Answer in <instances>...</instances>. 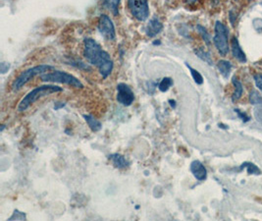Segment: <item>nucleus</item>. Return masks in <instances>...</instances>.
<instances>
[{
  "label": "nucleus",
  "mask_w": 262,
  "mask_h": 221,
  "mask_svg": "<svg viewBox=\"0 0 262 221\" xmlns=\"http://www.w3.org/2000/svg\"><path fill=\"white\" fill-rule=\"evenodd\" d=\"M128 7L135 19L145 22L149 17V8L147 0H128Z\"/></svg>",
  "instance_id": "obj_6"
},
{
  "label": "nucleus",
  "mask_w": 262,
  "mask_h": 221,
  "mask_svg": "<svg viewBox=\"0 0 262 221\" xmlns=\"http://www.w3.org/2000/svg\"><path fill=\"white\" fill-rule=\"evenodd\" d=\"M235 111H236V113L238 114V116L244 121V122H248V121H250V117L247 115V113L246 112H243V111H241L239 109H235Z\"/></svg>",
  "instance_id": "obj_27"
},
{
  "label": "nucleus",
  "mask_w": 262,
  "mask_h": 221,
  "mask_svg": "<svg viewBox=\"0 0 262 221\" xmlns=\"http://www.w3.org/2000/svg\"><path fill=\"white\" fill-rule=\"evenodd\" d=\"M64 106H65V104H64V103L58 102V103H55V105H54V109H55V110H59L60 108H63Z\"/></svg>",
  "instance_id": "obj_30"
},
{
  "label": "nucleus",
  "mask_w": 262,
  "mask_h": 221,
  "mask_svg": "<svg viewBox=\"0 0 262 221\" xmlns=\"http://www.w3.org/2000/svg\"><path fill=\"white\" fill-rule=\"evenodd\" d=\"M109 160H111L113 165L118 169H124L129 167L130 163L126 159V157L120 153H112L108 156Z\"/></svg>",
  "instance_id": "obj_12"
},
{
  "label": "nucleus",
  "mask_w": 262,
  "mask_h": 221,
  "mask_svg": "<svg viewBox=\"0 0 262 221\" xmlns=\"http://www.w3.org/2000/svg\"><path fill=\"white\" fill-rule=\"evenodd\" d=\"M186 66L189 68V70L191 72V77H192L193 81L195 82L198 85H203V77L202 76V74L199 71L193 69L188 63H186Z\"/></svg>",
  "instance_id": "obj_20"
},
{
  "label": "nucleus",
  "mask_w": 262,
  "mask_h": 221,
  "mask_svg": "<svg viewBox=\"0 0 262 221\" xmlns=\"http://www.w3.org/2000/svg\"><path fill=\"white\" fill-rule=\"evenodd\" d=\"M4 128H5V126H4V125H2V127H1V131H3Z\"/></svg>",
  "instance_id": "obj_33"
},
{
  "label": "nucleus",
  "mask_w": 262,
  "mask_h": 221,
  "mask_svg": "<svg viewBox=\"0 0 262 221\" xmlns=\"http://www.w3.org/2000/svg\"><path fill=\"white\" fill-rule=\"evenodd\" d=\"M242 168H247V172H248L249 174L259 175L261 173L260 170L258 169V167H257L256 165L252 164V163H244L243 166H242Z\"/></svg>",
  "instance_id": "obj_22"
},
{
  "label": "nucleus",
  "mask_w": 262,
  "mask_h": 221,
  "mask_svg": "<svg viewBox=\"0 0 262 221\" xmlns=\"http://www.w3.org/2000/svg\"><path fill=\"white\" fill-rule=\"evenodd\" d=\"M253 79H254V82H255V85H256L257 89L262 93V74H259V73L255 74L253 76Z\"/></svg>",
  "instance_id": "obj_26"
},
{
  "label": "nucleus",
  "mask_w": 262,
  "mask_h": 221,
  "mask_svg": "<svg viewBox=\"0 0 262 221\" xmlns=\"http://www.w3.org/2000/svg\"><path fill=\"white\" fill-rule=\"evenodd\" d=\"M53 69H54V67L51 66V65L41 64V65H37V66H35V67H32V68H29V69L25 70L24 72H22L19 75V77L15 81L13 82V92L20 91L27 83H29L31 80H33V78L36 77L37 75L45 74L48 71L53 70Z\"/></svg>",
  "instance_id": "obj_4"
},
{
  "label": "nucleus",
  "mask_w": 262,
  "mask_h": 221,
  "mask_svg": "<svg viewBox=\"0 0 262 221\" xmlns=\"http://www.w3.org/2000/svg\"><path fill=\"white\" fill-rule=\"evenodd\" d=\"M69 64L72 65V66H74V67H76V68H78V69H80V70H92V68H91L88 64L83 63V62L80 61V60H79V61H78V60H70V63H69Z\"/></svg>",
  "instance_id": "obj_23"
},
{
  "label": "nucleus",
  "mask_w": 262,
  "mask_h": 221,
  "mask_svg": "<svg viewBox=\"0 0 262 221\" xmlns=\"http://www.w3.org/2000/svg\"><path fill=\"white\" fill-rule=\"evenodd\" d=\"M116 98L120 105H124V106H130L133 105V103L135 101V94L128 85H126L124 83H120L117 85Z\"/></svg>",
  "instance_id": "obj_8"
},
{
  "label": "nucleus",
  "mask_w": 262,
  "mask_h": 221,
  "mask_svg": "<svg viewBox=\"0 0 262 221\" xmlns=\"http://www.w3.org/2000/svg\"><path fill=\"white\" fill-rule=\"evenodd\" d=\"M253 115L255 120L262 125V105H256L253 110Z\"/></svg>",
  "instance_id": "obj_25"
},
{
  "label": "nucleus",
  "mask_w": 262,
  "mask_h": 221,
  "mask_svg": "<svg viewBox=\"0 0 262 221\" xmlns=\"http://www.w3.org/2000/svg\"><path fill=\"white\" fill-rule=\"evenodd\" d=\"M250 103L252 105H262L261 95L256 91H251L250 93Z\"/></svg>",
  "instance_id": "obj_21"
},
{
  "label": "nucleus",
  "mask_w": 262,
  "mask_h": 221,
  "mask_svg": "<svg viewBox=\"0 0 262 221\" xmlns=\"http://www.w3.org/2000/svg\"><path fill=\"white\" fill-rule=\"evenodd\" d=\"M199 0H186V2L189 4V5H192L194 3H196Z\"/></svg>",
  "instance_id": "obj_31"
},
{
  "label": "nucleus",
  "mask_w": 262,
  "mask_h": 221,
  "mask_svg": "<svg viewBox=\"0 0 262 221\" xmlns=\"http://www.w3.org/2000/svg\"><path fill=\"white\" fill-rule=\"evenodd\" d=\"M169 103H170V105H171L173 108H175V107H176V103H175V101L170 99V101H169Z\"/></svg>",
  "instance_id": "obj_32"
},
{
  "label": "nucleus",
  "mask_w": 262,
  "mask_h": 221,
  "mask_svg": "<svg viewBox=\"0 0 262 221\" xmlns=\"http://www.w3.org/2000/svg\"><path fill=\"white\" fill-rule=\"evenodd\" d=\"M232 83H233L234 88H235V91H234V93L232 95V101L235 103L242 97L243 93H244V87H243L242 82L239 81L237 77H233Z\"/></svg>",
  "instance_id": "obj_13"
},
{
  "label": "nucleus",
  "mask_w": 262,
  "mask_h": 221,
  "mask_svg": "<svg viewBox=\"0 0 262 221\" xmlns=\"http://www.w3.org/2000/svg\"><path fill=\"white\" fill-rule=\"evenodd\" d=\"M213 44L219 54L225 56L229 52V32L226 26L219 21L215 24Z\"/></svg>",
  "instance_id": "obj_5"
},
{
  "label": "nucleus",
  "mask_w": 262,
  "mask_h": 221,
  "mask_svg": "<svg viewBox=\"0 0 262 221\" xmlns=\"http://www.w3.org/2000/svg\"><path fill=\"white\" fill-rule=\"evenodd\" d=\"M196 30H198L199 34L203 37V42L206 44V46H210L211 37H210V35L208 34L207 30H206L204 27H203V26H201V25H198V26H196Z\"/></svg>",
  "instance_id": "obj_19"
},
{
  "label": "nucleus",
  "mask_w": 262,
  "mask_h": 221,
  "mask_svg": "<svg viewBox=\"0 0 262 221\" xmlns=\"http://www.w3.org/2000/svg\"><path fill=\"white\" fill-rule=\"evenodd\" d=\"M173 84H174V82H173V79L172 78H170V77H165V78H163L161 82L159 83V85H158V89H159V91L160 92H162V93H165L167 92L172 86H173Z\"/></svg>",
  "instance_id": "obj_18"
},
{
  "label": "nucleus",
  "mask_w": 262,
  "mask_h": 221,
  "mask_svg": "<svg viewBox=\"0 0 262 221\" xmlns=\"http://www.w3.org/2000/svg\"><path fill=\"white\" fill-rule=\"evenodd\" d=\"M9 68H10V64H8L6 62H2L0 64V70H1L2 74H5L7 71L9 70Z\"/></svg>",
  "instance_id": "obj_28"
},
{
  "label": "nucleus",
  "mask_w": 262,
  "mask_h": 221,
  "mask_svg": "<svg viewBox=\"0 0 262 221\" xmlns=\"http://www.w3.org/2000/svg\"><path fill=\"white\" fill-rule=\"evenodd\" d=\"M62 91H63L62 88L54 86V85H43V86L37 87L33 91H31L30 93H27L22 98V101L19 103V105H18V111L23 112L33 104H35L36 101H38L39 98L45 97L51 93H59Z\"/></svg>",
  "instance_id": "obj_2"
},
{
  "label": "nucleus",
  "mask_w": 262,
  "mask_h": 221,
  "mask_svg": "<svg viewBox=\"0 0 262 221\" xmlns=\"http://www.w3.org/2000/svg\"><path fill=\"white\" fill-rule=\"evenodd\" d=\"M231 48H232V54L235 58L238 60L239 63L244 64L247 62V56L246 53L244 52V50L242 49V47L239 46L238 38L236 36H234L231 41Z\"/></svg>",
  "instance_id": "obj_11"
},
{
  "label": "nucleus",
  "mask_w": 262,
  "mask_h": 221,
  "mask_svg": "<svg viewBox=\"0 0 262 221\" xmlns=\"http://www.w3.org/2000/svg\"><path fill=\"white\" fill-rule=\"evenodd\" d=\"M163 30V25L158 20V18H152L149 20L148 24L145 27V34L148 37H155L159 35Z\"/></svg>",
  "instance_id": "obj_9"
},
{
  "label": "nucleus",
  "mask_w": 262,
  "mask_h": 221,
  "mask_svg": "<svg viewBox=\"0 0 262 221\" xmlns=\"http://www.w3.org/2000/svg\"><path fill=\"white\" fill-rule=\"evenodd\" d=\"M40 79L42 82L48 83H59L74 87L76 89H83V85L82 82L78 78L73 76L72 74L63 72V71H53L50 73H45L40 75Z\"/></svg>",
  "instance_id": "obj_3"
},
{
  "label": "nucleus",
  "mask_w": 262,
  "mask_h": 221,
  "mask_svg": "<svg viewBox=\"0 0 262 221\" xmlns=\"http://www.w3.org/2000/svg\"><path fill=\"white\" fill-rule=\"evenodd\" d=\"M83 118H84L85 122L88 123L89 127L91 128V130H92L93 132H98V131H100L101 128H102L101 122H100L99 120H97L95 117L92 116V115H85V114H84Z\"/></svg>",
  "instance_id": "obj_15"
},
{
  "label": "nucleus",
  "mask_w": 262,
  "mask_h": 221,
  "mask_svg": "<svg viewBox=\"0 0 262 221\" xmlns=\"http://www.w3.org/2000/svg\"><path fill=\"white\" fill-rule=\"evenodd\" d=\"M229 19H230V21H231L232 26H235V23H236V19H237V16H236V14H234V11H231L230 13H229Z\"/></svg>",
  "instance_id": "obj_29"
},
{
  "label": "nucleus",
  "mask_w": 262,
  "mask_h": 221,
  "mask_svg": "<svg viewBox=\"0 0 262 221\" xmlns=\"http://www.w3.org/2000/svg\"><path fill=\"white\" fill-rule=\"evenodd\" d=\"M190 168L191 173L198 181H204L207 178V170L200 160H193Z\"/></svg>",
  "instance_id": "obj_10"
},
{
  "label": "nucleus",
  "mask_w": 262,
  "mask_h": 221,
  "mask_svg": "<svg viewBox=\"0 0 262 221\" xmlns=\"http://www.w3.org/2000/svg\"><path fill=\"white\" fill-rule=\"evenodd\" d=\"M194 53H195V55H196L199 58L202 59L205 63H207L208 65H210V66L213 65V61H212V58H211L210 54H209L207 51H205L202 47L194 49Z\"/></svg>",
  "instance_id": "obj_17"
},
{
  "label": "nucleus",
  "mask_w": 262,
  "mask_h": 221,
  "mask_svg": "<svg viewBox=\"0 0 262 221\" xmlns=\"http://www.w3.org/2000/svg\"><path fill=\"white\" fill-rule=\"evenodd\" d=\"M83 47V55L88 62L96 66L103 79H107L114 67L113 60L110 55L94 38H85Z\"/></svg>",
  "instance_id": "obj_1"
},
{
  "label": "nucleus",
  "mask_w": 262,
  "mask_h": 221,
  "mask_svg": "<svg viewBox=\"0 0 262 221\" xmlns=\"http://www.w3.org/2000/svg\"><path fill=\"white\" fill-rule=\"evenodd\" d=\"M217 67H218V70L221 73V75L224 77V78H228L230 76V73L232 70V64L231 62L227 61V60H220L217 64Z\"/></svg>",
  "instance_id": "obj_16"
},
{
  "label": "nucleus",
  "mask_w": 262,
  "mask_h": 221,
  "mask_svg": "<svg viewBox=\"0 0 262 221\" xmlns=\"http://www.w3.org/2000/svg\"><path fill=\"white\" fill-rule=\"evenodd\" d=\"M8 220H27V214L23 212V211L15 210L14 212H13L12 215L8 218Z\"/></svg>",
  "instance_id": "obj_24"
},
{
  "label": "nucleus",
  "mask_w": 262,
  "mask_h": 221,
  "mask_svg": "<svg viewBox=\"0 0 262 221\" xmlns=\"http://www.w3.org/2000/svg\"><path fill=\"white\" fill-rule=\"evenodd\" d=\"M97 28L100 35H102L105 39L112 41V42L116 39V31H115L114 24L107 15H104V14L100 15L98 19Z\"/></svg>",
  "instance_id": "obj_7"
},
{
  "label": "nucleus",
  "mask_w": 262,
  "mask_h": 221,
  "mask_svg": "<svg viewBox=\"0 0 262 221\" xmlns=\"http://www.w3.org/2000/svg\"><path fill=\"white\" fill-rule=\"evenodd\" d=\"M121 0H101L102 6L111 12L114 16L119 14V4Z\"/></svg>",
  "instance_id": "obj_14"
}]
</instances>
